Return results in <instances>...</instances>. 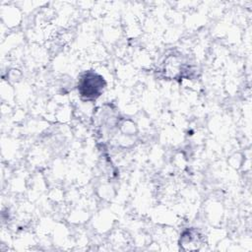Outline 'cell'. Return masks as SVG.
Returning a JSON list of instances; mask_svg holds the SVG:
<instances>
[{"label": "cell", "instance_id": "obj_2", "mask_svg": "<svg viewBox=\"0 0 252 252\" xmlns=\"http://www.w3.org/2000/svg\"><path fill=\"white\" fill-rule=\"evenodd\" d=\"M180 243L183 246H187L188 249H197L200 245V236L194 230L184 231L180 237Z\"/></svg>", "mask_w": 252, "mask_h": 252}, {"label": "cell", "instance_id": "obj_1", "mask_svg": "<svg viewBox=\"0 0 252 252\" xmlns=\"http://www.w3.org/2000/svg\"><path fill=\"white\" fill-rule=\"evenodd\" d=\"M104 88V79L94 72L83 74L78 82V92L86 100L96 99L102 94Z\"/></svg>", "mask_w": 252, "mask_h": 252}]
</instances>
